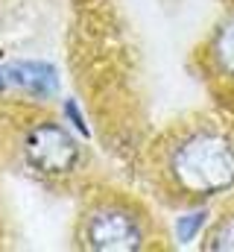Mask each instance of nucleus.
I'll use <instances>...</instances> for the list:
<instances>
[{
    "instance_id": "obj_1",
    "label": "nucleus",
    "mask_w": 234,
    "mask_h": 252,
    "mask_svg": "<svg viewBox=\"0 0 234 252\" xmlns=\"http://www.w3.org/2000/svg\"><path fill=\"white\" fill-rule=\"evenodd\" d=\"M176 185L193 196H214L234 185V147L217 132L184 138L170 156Z\"/></svg>"
},
{
    "instance_id": "obj_2",
    "label": "nucleus",
    "mask_w": 234,
    "mask_h": 252,
    "mask_svg": "<svg viewBox=\"0 0 234 252\" xmlns=\"http://www.w3.org/2000/svg\"><path fill=\"white\" fill-rule=\"evenodd\" d=\"M24 158L32 170L47 176H64L79 164V144L76 138L53 121L35 124L24 138Z\"/></svg>"
},
{
    "instance_id": "obj_3",
    "label": "nucleus",
    "mask_w": 234,
    "mask_h": 252,
    "mask_svg": "<svg viewBox=\"0 0 234 252\" xmlns=\"http://www.w3.org/2000/svg\"><path fill=\"white\" fill-rule=\"evenodd\" d=\"M85 247L100 252H135L144 247L141 217L120 205H106L85 220Z\"/></svg>"
},
{
    "instance_id": "obj_4",
    "label": "nucleus",
    "mask_w": 234,
    "mask_h": 252,
    "mask_svg": "<svg viewBox=\"0 0 234 252\" xmlns=\"http://www.w3.org/2000/svg\"><path fill=\"white\" fill-rule=\"evenodd\" d=\"M3 76L6 82L18 85L21 91H27L29 97H38V100H50L58 91V76L56 67L47 62H9L3 67Z\"/></svg>"
},
{
    "instance_id": "obj_5",
    "label": "nucleus",
    "mask_w": 234,
    "mask_h": 252,
    "mask_svg": "<svg viewBox=\"0 0 234 252\" xmlns=\"http://www.w3.org/2000/svg\"><path fill=\"white\" fill-rule=\"evenodd\" d=\"M211 53H214L217 67H220L226 76H232L234 79V15L232 18H226V21L217 27V32H214V44H211Z\"/></svg>"
},
{
    "instance_id": "obj_6",
    "label": "nucleus",
    "mask_w": 234,
    "mask_h": 252,
    "mask_svg": "<svg viewBox=\"0 0 234 252\" xmlns=\"http://www.w3.org/2000/svg\"><path fill=\"white\" fill-rule=\"evenodd\" d=\"M205 223H208V211H205V208H196V211L181 214V217L176 220V241H178V244H190V241L202 232Z\"/></svg>"
},
{
    "instance_id": "obj_7",
    "label": "nucleus",
    "mask_w": 234,
    "mask_h": 252,
    "mask_svg": "<svg viewBox=\"0 0 234 252\" xmlns=\"http://www.w3.org/2000/svg\"><path fill=\"white\" fill-rule=\"evenodd\" d=\"M205 250H211V252H234V214L223 217V220L211 229V235H208V241H205Z\"/></svg>"
},
{
    "instance_id": "obj_8",
    "label": "nucleus",
    "mask_w": 234,
    "mask_h": 252,
    "mask_svg": "<svg viewBox=\"0 0 234 252\" xmlns=\"http://www.w3.org/2000/svg\"><path fill=\"white\" fill-rule=\"evenodd\" d=\"M64 115H67V121L76 126V129H79L85 138L91 135V129H88V126H85V121H82V112L76 109V100H67V103H64Z\"/></svg>"
},
{
    "instance_id": "obj_9",
    "label": "nucleus",
    "mask_w": 234,
    "mask_h": 252,
    "mask_svg": "<svg viewBox=\"0 0 234 252\" xmlns=\"http://www.w3.org/2000/svg\"><path fill=\"white\" fill-rule=\"evenodd\" d=\"M6 88V76H3V70H0V91Z\"/></svg>"
}]
</instances>
